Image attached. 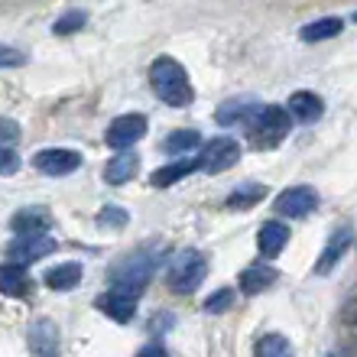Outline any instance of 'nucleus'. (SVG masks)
<instances>
[{"label": "nucleus", "mask_w": 357, "mask_h": 357, "mask_svg": "<svg viewBox=\"0 0 357 357\" xmlns=\"http://www.w3.org/2000/svg\"><path fill=\"white\" fill-rule=\"evenodd\" d=\"M26 344L29 351L36 357H59V328L56 321L49 319H39L29 325V335H26Z\"/></svg>", "instance_id": "obj_12"}, {"label": "nucleus", "mask_w": 357, "mask_h": 357, "mask_svg": "<svg viewBox=\"0 0 357 357\" xmlns=\"http://www.w3.org/2000/svg\"><path fill=\"white\" fill-rule=\"evenodd\" d=\"M289 130H292L289 114H286V107H280V104H264L260 114L254 117V123H250V137H254L257 150H270V146L282 143L289 137Z\"/></svg>", "instance_id": "obj_2"}, {"label": "nucleus", "mask_w": 357, "mask_h": 357, "mask_svg": "<svg viewBox=\"0 0 357 357\" xmlns=\"http://www.w3.org/2000/svg\"><path fill=\"white\" fill-rule=\"evenodd\" d=\"M254 357H292V344L282 335H264V338L257 341Z\"/></svg>", "instance_id": "obj_24"}, {"label": "nucleus", "mask_w": 357, "mask_h": 357, "mask_svg": "<svg viewBox=\"0 0 357 357\" xmlns=\"http://www.w3.org/2000/svg\"><path fill=\"white\" fill-rule=\"evenodd\" d=\"M10 227H13L17 237H43V234H49V227H52V215L39 205L20 208L17 215L10 218Z\"/></svg>", "instance_id": "obj_10"}, {"label": "nucleus", "mask_w": 357, "mask_h": 357, "mask_svg": "<svg viewBox=\"0 0 357 357\" xmlns=\"http://www.w3.org/2000/svg\"><path fill=\"white\" fill-rule=\"evenodd\" d=\"M266 198V185L260 182H241V185L227 195V208L231 211H247V208H254L257 202H264Z\"/></svg>", "instance_id": "obj_22"}, {"label": "nucleus", "mask_w": 357, "mask_h": 357, "mask_svg": "<svg viewBox=\"0 0 357 357\" xmlns=\"http://www.w3.org/2000/svg\"><path fill=\"white\" fill-rule=\"evenodd\" d=\"M328 357H335V354H328Z\"/></svg>", "instance_id": "obj_34"}, {"label": "nucleus", "mask_w": 357, "mask_h": 357, "mask_svg": "<svg viewBox=\"0 0 357 357\" xmlns=\"http://www.w3.org/2000/svg\"><path fill=\"white\" fill-rule=\"evenodd\" d=\"M231 302H234V289H218V292H211L205 299V312L208 315H221V312H227L231 309Z\"/></svg>", "instance_id": "obj_27"}, {"label": "nucleus", "mask_w": 357, "mask_h": 357, "mask_svg": "<svg viewBox=\"0 0 357 357\" xmlns=\"http://www.w3.org/2000/svg\"><path fill=\"white\" fill-rule=\"evenodd\" d=\"M260 107L264 104L260 101H254V98H234V101H225L221 107H218V123L221 127H234V123H254V117L260 114Z\"/></svg>", "instance_id": "obj_13"}, {"label": "nucleus", "mask_w": 357, "mask_h": 357, "mask_svg": "<svg viewBox=\"0 0 357 357\" xmlns=\"http://www.w3.org/2000/svg\"><path fill=\"white\" fill-rule=\"evenodd\" d=\"M137 357H169V351L162 348V344H146V348H140Z\"/></svg>", "instance_id": "obj_32"}, {"label": "nucleus", "mask_w": 357, "mask_h": 357, "mask_svg": "<svg viewBox=\"0 0 357 357\" xmlns=\"http://www.w3.org/2000/svg\"><path fill=\"white\" fill-rule=\"evenodd\" d=\"M33 162H36V169L46 172V176H72V172L82 166V153L56 146V150H39Z\"/></svg>", "instance_id": "obj_9"}, {"label": "nucleus", "mask_w": 357, "mask_h": 357, "mask_svg": "<svg viewBox=\"0 0 357 357\" xmlns=\"http://www.w3.org/2000/svg\"><path fill=\"white\" fill-rule=\"evenodd\" d=\"M137 169H140V160H137L133 153H117V156H111L107 166H104V182H107V185H127V182L137 176Z\"/></svg>", "instance_id": "obj_17"}, {"label": "nucleus", "mask_w": 357, "mask_h": 357, "mask_svg": "<svg viewBox=\"0 0 357 357\" xmlns=\"http://www.w3.org/2000/svg\"><path fill=\"white\" fill-rule=\"evenodd\" d=\"M150 85L160 94V101L169 104V107H188L195 101V88L188 82V72L169 56L156 59L150 66Z\"/></svg>", "instance_id": "obj_1"}, {"label": "nucleus", "mask_w": 357, "mask_h": 357, "mask_svg": "<svg viewBox=\"0 0 357 357\" xmlns=\"http://www.w3.org/2000/svg\"><path fill=\"white\" fill-rule=\"evenodd\" d=\"M351 244H354L351 227H338V231H331L328 244H325V250H321V257H319V264H315V276H328V273L341 264V257L351 250Z\"/></svg>", "instance_id": "obj_11"}, {"label": "nucleus", "mask_w": 357, "mask_h": 357, "mask_svg": "<svg viewBox=\"0 0 357 357\" xmlns=\"http://www.w3.org/2000/svg\"><path fill=\"white\" fill-rule=\"evenodd\" d=\"M286 114L302 123H315L321 114H325V104H321V98L315 91H296V94H289V101H286Z\"/></svg>", "instance_id": "obj_14"}, {"label": "nucleus", "mask_w": 357, "mask_h": 357, "mask_svg": "<svg viewBox=\"0 0 357 357\" xmlns=\"http://www.w3.org/2000/svg\"><path fill=\"white\" fill-rule=\"evenodd\" d=\"M198 130H176L172 137H166V143H162V150L169 153V156H182V153L188 150H195L198 146Z\"/></svg>", "instance_id": "obj_25"}, {"label": "nucleus", "mask_w": 357, "mask_h": 357, "mask_svg": "<svg viewBox=\"0 0 357 357\" xmlns=\"http://www.w3.org/2000/svg\"><path fill=\"white\" fill-rule=\"evenodd\" d=\"M56 254V241L49 234L43 237H17V241H10L7 247V257L10 264L17 266H26V264H36V260H43V257Z\"/></svg>", "instance_id": "obj_8"}, {"label": "nucleus", "mask_w": 357, "mask_h": 357, "mask_svg": "<svg viewBox=\"0 0 357 357\" xmlns=\"http://www.w3.org/2000/svg\"><path fill=\"white\" fill-rule=\"evenodd\" d=\"M143 137H146V117L143 114H121V117H114L107 133H104L107 146H114V150H121V153H127Z\"/></svg>", "instance_id": "obj_5"}, {"label": "nucleus", "mask_w": 357, "mask_h": 357, "mask_svg": "<svg viewBox=\"0 0 357 357\" xmlns=\"http://www.w3.org/2000/svg\"><path fill=\"white\" fill-rule=\"evenodd\" d=\"M195 169H202L198 160H176V162H169V166H162V169L153 172L150 185L153 188H169V185H176V182H182L185 176H192Z\"/></svg>", "instance_id": "obj_18"}, {"label": "nucleus", "mask_w": 357, "mask_h": 357, "mask_svg": "<svg viewBox=\"0 0 357 357\" xmlns=\"http://www.w3.org/2000/svg\"><path fill=\"white\" fill-rule=\"evenodd\" d=\"M23 62H26L23 52H17V49H10V46H0V68H17Z\"/></svg>", "instance_id": "obj_30"}, {"label": "nucleus", "mask_w": 357, "mask_h": 357, "mask_svg": "<svg viewBox=\"0 0 357 357\" xmlns=\"http://www.w3.org/2000/svg\"><path fill=\"white\" fill-rule=\"evenodd\" d=\"M273 282H276V270L270 264H254L241 273V292H247V296H257V292L270 289Z\"/></svg>", "instance_id": "obj_20"}, {"label": "nucleus", "mask_w": 357, "mask_h": 357, "mask_svg": "<svg viewBox=\"0 0 357 357\" xmlns=\"http://www.w3.org/2000/svg\"><path fill=\"white\" fill-rule=\"evenodd\" d=\"M286 244H289V227L282 225V221H266V225L260 227V234H257V247H260V254H264L266 260L280 257Z\"/></svg>", "instance_id": "obj_16"}, {"label": "nucleus", "mask_w": 357, "mask_h": 357, "mask_svg": "<svg viewBox=\"0 0 357 357\" xmlns=\"http://www.w3.org/2000/svg\"><path fill=\"white\" fill-rule=\"evenodd\" d=\"M153 276V260L146 254H130L123 257L121 264L111 270V282L114 289L123 292V296H133V299H140V292L146 289V282Z\"/></svg>", "instance_id": "obj_3"}, {"label": "nucleus", "mask_w": 357, "mask_h": 357, "mask_svg": "<svg viewBox=\"0 0 357 357\" xmlns=\"http://www.w3.org/2000/svg\"><path fill=\"white\" fill-rule=\"evenodd\" d=\"M85 23H88L85 10H66V13L52 23V33H56V36H68V33H78Z\"/></svg>", "instance_id": "obj_26"}, {"label": "nucleus", "mask_w": 357, "mask_h": 357, "mask_svg": "<svg viewBox=\"0 0 357 357\" xmlns=\"http://www.w3.org/2000/svg\"><path fill=\"white\" fill-rule=\"evenodd\" d=\"M98 225L101 227H123L127 225V211L121 205H104L98 211Z\"/></svg>", "instance_id": "obj_28"}, {"label": "nucleus", "mask_w": 357, "mask_h": 357, "mask_svg": "<svg viewBox=\"0 0 357 357\" xmlns=\"http://www.w3.org/2000/svg\"><path fill=\"white\" fill-rule=\"evenodd\" d=\"M20 169V156L13 150H0V176H13Z\"/></svg>", "instance_id": "obj_31"}, {"label": "nucleus", "mask_w": 357, "mask_h": 357, "mask_svg": "<svg viewBox=\"0 0 357 357\" xmlns=\"http://www.w3.org/2000/svg\"><path fill=\"white\" fill-rule=\"evenodd\" d=\"M98 309L107 315V319H114V321H130L133 315H137V299L133 296H123V292H117V289H107L104 296H98V302H94Z\"/></svg>", "instance_id": "obj_15"}, {"label": "nucleus", "mask_w": 357, "mask_h": 357, "mask_svg": "<svg viewBox=\"0 0 357 357\" xmlns=\"http://www.w3.org/2000/svg\"><path fill=\"white\" fill-rule=\"evenodd\" d=\"M82 276H85V266L82 264H56L46 273V286L56 292H68L82 282Z\"/></svg>", "instance_id": "obj_19"}, {"label": "nucleus", "mask_w": 357, "mask_h": 357, "mask_svg": "<svg viewBox=\"0 0 357 357\" xmlns=\"http://www.w3.org/2000/svg\"><path fill=\"white\" fill-rule=\"evenodd\" d=\"M344 29V20L341 17H321V20H312L305 26L299 29L302 43H325V39H335Z\"/></svg>", "instance_id": "obj_21"}, {"label": "nucleus", "mask_w": 357, "mask_h": 357, "mask_svg": "<svg viewBox=\"0 0 357 357\" xmlns=\"http://www.w3.org/2000/svg\"><path fill=\"white\" fill-rule=\"evenodd\" d=\"M237 160H241V146H237V140H231V137H215V140L205 146V153L198 156V166H202L205 172H211V176H218V172L237 166Z\"/></svg>", "instance_id": "obj_6"}, {"label": "nucleus", "mask_w": 357, "mask_h": 357, "mask_svg": "<svg viewBox=\"0 0 357 357\" xmlns=\"http://www.w3.org/2000/svg\"><path fill=\"white\" fill-rule=\"evenodd\" d=\"M26 289V270L17 264H0V292L3 296H20Z\"/></svg>", "instance_id": "obj_23"}, {"label": "nucleus", "mask_w": 357, "mask_h": 357, "mask_svg": "<svg viewBox=\"0 0 357 357\" xmlns=\"http://www.w3.org/2000/svg\"><path fill=\"white\" fill-rule=\"evenodd\" d=\"M273 208H276L282 218H305L309 211L319 208V192L312 185H292V188H286V192L276 195Z\"/></svg>", "instance_id": "obj_7"}, {"label": "nucleus", "mask_w": 357, "mask_h": 357, "mask_svg": "<svg viewBox=\"0 0 357 357\" xmlns=\"http://www.w3.org/2000/svg\"><path fill=\"white\" fill-rule=\"evenodd\" d=\"M205 276H208V260H205V254H198V250H182V254H176V260H172V266H169V286L178 296L195 292L198 286L205 282Z\"/></svg>", "instance_id": "obj_4"}, {"label": "nucleus", "mask_w": 357, "mask_h": 357, "mask_svg": "<svg viewBox=\"0 0 357 357\" xmlns=\"http://www.w3.org/2000/svg\"><path fill=\"white\" fill-rule=\"evenodd\" d=\"M20 140V123L17 121H0V150H10Z\"/></svg>", "instance_id": "obj_29"}, {"label": "nucleus", "mask_w": 357, "mask_h": 357, "mask_svg": "<svg viewBox=\"0 0 357 357\" xmlns=\"http://www.w3.org/2000/svg\"><path fill=\"white\" fill-rule=\"evenodd\" d=\"M354 23H357V10H354Z\"/></svg>", "instance_id": "obj_33"}]
</instances>
